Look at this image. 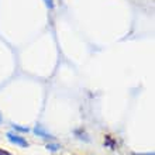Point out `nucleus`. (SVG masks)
Listing matches in <instances>:
<instances>
[{
  "label": "nucleus",
  "instance_id": "obj_1",
  "mask_svg": "<svg viewBox=\"0 0 155 155\" xmlns=\"http://www.w3.org/2000/svg\"><path fill=\"white\" fill-rule=\"evenodd\" d=\"M7 140L10 141L12 144H14V145H17V147H21V148H27L28 147V143L25 141L21 135L16 134V133H7Z\"/></svg>",
  "mask_w": 155,
  "mask_h": 155
},
{
  "label": "nucleus",
  "instance_id": "obj_2",
  "mask_svg": "<svg viewBox=\"0 0 155 155\" xmlns=\"http://www.w3.org/2000/svg\"><path fill=\"white\" fill-rule=\"evenodd\" d=\"M34 134L38 135V137H41V138H45V140L54 138L52 134H49L48 131H45L44 128H42V126H35V128H34Z\"/></svg>",
  "mask_w": 155,
  "mask_h": 155
},
{
  "label": "nucleus",
  "instance_id": "obj_3",
  "mask_svg": "<svg viewBox=\"0 0 155 155\" xmlns=\"http://www.w3.org/2000/svg\"><path fill=\"white\" fill-rule=\"evenodd\" d=\"M104 145H106V147H110L111 150H113V148L116 147V141L111 138L110 135H106V137H104Z\"/></svg>",
  "mask_w": 155,
  "mask_h": 155
},
{
  "label": "nucleus",
  "instance_id": "obj_4",
  "mask_svg": "<svg viewBox=\"0 0 155 155\" xmlns=\"http://www.w3.org/2000/svg\"><path fill=\"white\" fill-rule=\"evenodd\" d=\"M12 127L16 131H21V133H28L30 131L28 127H21V126H18V124H12Z\"/></svg>",
  "mask_w": 155,
  "mask_h": 155
},
{
  "label": "nucleus",
  "instance_id": "obj_5",
  "mask_svg": "<svg viewBox=\"0 0 155 155\" xmlns=\"http://www.w3.org/2000/svg\"><path fill=\"white\" fill-rule=\"evenodd\" d=\"M59 148H61V145H58V144H48L47 145V150L51 152H57Z\"/></svg>",
  "mask_w": 155,
  "mask_h": 155
},
{
  "label": "nucleus",
  "instance_id": "obj_6",
  "mask_svg": "<svg viewBox=\"0 0 155 155\" xmlns=\"http://www.w3.org/2000/svg\"><path fill=\"white\" fill-rule=\"evenodd\" d=\"M44 3H45V6H47L49 10H52L54 8V0H44Z\"/></svg>",
  "mask_w": 155,
  "mask_h": 155
},
{
  "label": "nucleus",
  "instance_id": "obj_7",
  "mask_svg": "<svg viewBox=\"0 0 155 155\" xmlns=\"http://www.w3.org/2000/svg\"><path fill=\"white\" fill-rule=\"evenodd\" d=\"M0 155H12L10 152H7V151H4L3 148H0Z\"/></svg>",
  "mask_w": 155,
  "mask_h": 155
},
{
  "label": "nucleus",
  "instance_id": "obj_8",
  "mask_svg": "<svg viewBox=\"0 0 155 155\" xmlns=\"http://www.w3.org/2000/svg\"><path fill=\"white\" fill-rule=\"evenodd\" d=\"M135 155H154V152H151V154H135Z\"/></svg>",
  "mask_w": 155,
  "mask_h": 155
},
{
  "label": "nucleus",
  "instance_id": "obj_9",
  "mask_svg": "<svg viewBox=\"0 0 155 155\" xmlns=\"http://www.w3.org/2000/svg\"><path fill=\"white\" fill-rule=\"evenodd\" d=\"M2 121H3V120H2V114H0V124H2Z\"/></svg>",
  "mask_w": 155,
  "mask_h": 155
}]
</instances>
